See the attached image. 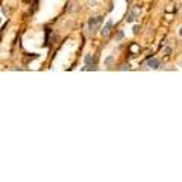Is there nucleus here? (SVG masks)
<instances>
[{"instance_id": "obj_1", "label": "nucleus", "mask_w": 182, "mask_h": 182, "mask_svg": "<svg viewBox=\"0 0 182 182\" xmlns=\"http://www.w3.org/2000/svg\"><path fill=\"white\" fill-rule=\"evenodd\" d=\"M111 27H112V21H108V23L105 24V27H103V29L100 31L102 36H108V35H109V32H111Z\"/></svg>"}, {"instance_id": "obj_2", "label": "nucleus", "mask_w": 182, "mask_h": 182, "mask_svg": "<svg viewBox=\"0 0 182 182\" xmlns=\"http://www.w3.org/2000/svg\"><path fill=\"white\" fill-rule=\"evenodd\" d=\"M147 65H149L150 68H159V61H158L156 58H152V59H149Z\"/></svg>"}, {"instance_id": "obj_3", "label": "nucleus", "mask_w": 182, "mask_h": 182, "mask_svg": "<svg viewBox=\"0 0 182 182\" xmlns=\"http://www.w3.org/2000/svg\"><path fill=\"white\" fill-rule=\"evenodd\" d=\"M114 59H115V58L112 56V55H109V56L105 59V65H106V67H111L112 64H114Z\"/></svg>"}, {"instance_id": "obj_4", "label": "nucleus", "mask_w": 182, "mask_h": 182, "mask_svg": "<svg viewBox=\"0 0 182 182\" xmlns=\"http://www.w3.org/2000/svg\"><path fill=\"white\" fill-rule=\"evenodd\" d=\"M97 5H99V0H88V2H87L88 8H96Z\"/></svg>"}, {"instance_id": "obj_5", "label": "nucleus", "mask_w": 182, "mask_h": 182, "mask_svg": "<svg viewBox=\"0 0 182 182\" xmlns=\"http://www.w3.org/2000/svg\"><path fill=\"white\" fill-rule=\"evenodd\" d=\"M135 18H136V15H134V14L131 12L129 15H127V23H132V21L135 20Z\"/></svg>"}, {"instance_id": "obj_6", "label": "nucleus", "mask_w": 182, "mask_h": 182, "mask_svg": "<svg viewBox=\"0 0 182 182\" xmlns=\"http://www.w3.org/2000/svg\"><path fill=\"white\" fill-rule=\"evenodd\" d=\"M91 61H93V55H87L85 56V64H90Z\"/></svg>"}, {"instance_id": "obj_7", "label": "nucleus", "mask_w": 182, "mask_h": 182, "mask_svg": "<svg viewBox=\"0 0 182 182\" xmlns=\"http://www.w3.org/2000/svg\"><path fill=\"white\" fill-rule=\"evenodd\" d=\"M120 70H129V64H123V65L120 67Z\"/></svg>"}, {"instance_id": "obj_8", "label": "nucleus", "mask_w": 182, "mask_h": 182, "mask_svg": "<svg viewBox=\"0 0 182 182\" xmlns=\"http://www.w3.org/2000/svg\"><path fill=\"white\" fill-rule=\"evenodd\" d=\"M164 53H166V55H170V53H171V49H170V47H166V49H164Z\"/></svg>"}, {"instance_id": "obj_9", "label": "nucleus", "mask_w": 182, "mask_h": 182, "mask_svg": "<svg viewBox=\"0 0 182 182\" xmlns=\"http://www.w3.org/2000/svg\"><path fill=\"white\" fill-rule=\"evenodd\" d=\"M123 38V32H118V36H117V40H122Z\"/></svg>"}, {"instance_id": "obj_10", "label": "nucleus", "mask_w": 182, "mask_h": 182, "mask_svg": "<svg viewBox=\"0 0 182 182\" xmlns=\"http://www.w3.org/2000/svg\"><path fill=\"white\" fill-rule=\"evenodd\" d=\"M178 35H179L181 38H182V27H179V31H178Z\"/></svg>"}, {"instance_id": "obj_11", "label": "nucleus", "mask_w": 182, "mask_h": 182, "mask_svg": "<svg viewBox=\"0 0 182 182\" xmlns=\"http://www.w3.org/2000/svg\"><path fill=\"white\" fill-rule=\"evenodd\" d=\"M126 2H131V0H126Z\"/></svg>"}, {"instance_id": "obj_12", "label": "nucleus", "mask_w": 182, "mask_h": 182, "mask_svg": "<svg viewBox=\"0 0 182 182\" xmlns=\"http://www.w3.org/2000/svg\"><path fill=\"white\" fill-rule=\"evenodd\" d=\"M24 2H26V0H24Z\"/></svg>"}]
</instances>
